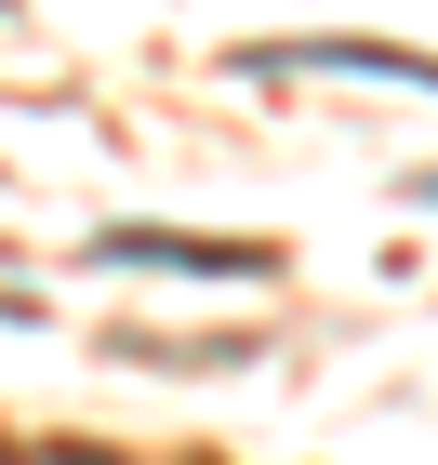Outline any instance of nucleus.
Masks as SVG:
<instances>
[{
  "label": "nucleus",
  "mask_w": 438,
  "mask_h": 465,
  "mask_svg": "<svg viewBox=\"0 0 438 465\" xmlns=\"http://www.w3.org/2000/svg\"><path fill=\"white\" fill-rule=\"evenodd\" d=\"M107 266H200V280H266L253 240H160V226H107Z\"/></svg>",
  "instance_id": "1"
},
{
  "label": "nucleus",
  "mask_w": 438,
  "mask_h": 465,
  "mask_svg": "<svg viewBox=\"0 0 438 465\" xmlns=\"http://www.w3.org/2000/svg\"><path fill=\"white\" fill-rule=\"evenodd\" d=\"M253 67H359V80H412V94H438V54H399V40H279V54H253Z\"/></svg>",
  "instance_id": "2"
},
{
  "label": "nucleus",
  "mask_w": 438,
  "mask_h": 465,
  "mask_svg": "<svg viewBox=\"0 0 438 465\" xmlns=\"http://www.w3.org/2000/svg\"><path fill=\"white\" fill-rule=\"evenodd\" d=\"M425 200H438V173H425Z\"/></svg>",
  "instance_id": "3"
}]
</instances>
